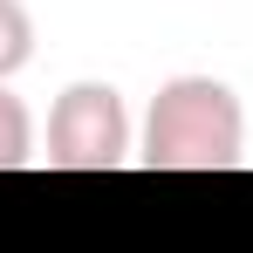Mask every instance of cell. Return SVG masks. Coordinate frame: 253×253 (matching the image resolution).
<instances>
[{
	"mask_svg": "<svg viewBox=\"0 0 253 253\" xmlns=\"http://www.w3.org/2000/svg\"><path fill=\"white\" fill-rule=\"evenodd\" d=\"M151 171H233L247 158V110L219 76H171L151 96L144 151Z\"/></svg>",
	"mask_w": 253,
	"mask_h": 253,
	"instance_id": "1",
	"label": "cell"
},
{
	"mask_svg": "<svg viewBox=\"0 0 253 253\" xmlns=\"http://www.w3.org/2000/svg\"><path fill=\"white\" fill-rule=\"evenodd\" d=\"M28 62H35V14L21 0H0V83L21 76Z\"/></svg>",
	"mask_w": 253,
	"mask_h": 253,
	"instance_id": "4",
	"label": "cell"
},
{
	"mask_svg": "<svg viewBox=\"0 0 253 253\" xmlns=\"http://www.w3.org/2000/svg\"><path fill=\"white\" fill-rule=\"evenodd\" d=\"M130 158V110L110 83H69L48 110V165L55 171H117Z\"/></svg>",
	"mask_w": 253,
	"mask_h": 253,
	"instance_id": "2",
	"label": "cell"
},
{
	"mask_svg": "<svg viewBox=\"0 0 253 253\" xmlns=\"http://www.w3.org/2000/svg\"><path fill=\"white\" fill-rule=\"evenodd\" d=\"M21 165H35V117L0 83V171H21Z\"/></svg>",
	"mask_w": 253,
	"mask_h": 253,
	"instance_id": "3",
	"label": "cell"
}]
</instances>
